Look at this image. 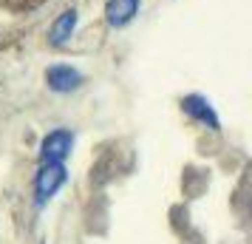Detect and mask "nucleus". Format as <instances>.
Returning <instances> with one entry per match:
<instances>
[{
  "label": "nucleus",
  "instance_id": "4",
  "mask_svg": "<svg viewBox=\"0 0 252 244\" xmlns=\"http://www.w3.org/2000/svg\"><path fill=\"white\" fill-rule=\"evenodd\" d=\"M182 111L193 122H198V125H204L210 131H221V119H218L216 108H213V103L207 100L204 94H187V97H182Z\"/></svg>",
  "mask_w": 252,
  "mask_h": 244
},
{
  "label": "nucleus",
  "instance_id": "1",
  "mask_svg": "<svg viewBox=\"0 0 252 244\" xmlns=\"http://www.w3.org/2000/svg\"><path fill=\"white\" fill-rule=\"evenodd\" d=\"M65 182H68L65 162H43L34 176V205L37 208H46L48 202L65 187Z\"/></svg>",
  "mask_w": 252,
  "mask_h": 244
},
{
  "label": "nucleus",
  "instance_id": "6",
  "mask_svg": "<svg viewBox=\"0 0 252 244\" xmlns=\"http://www.w3.org/2000/svg\"><path fill=\"white\" fill-rule=\"evenodd\" d=\"M77 23H80V14H77V9H65L63 14H57V20H54V23H51V29H48V43H51L54 48H63L71 40V35H74Z\"/></svg>",
  "mask_w": 252,
  "mask_h": 244
},
{
  "label": "nucleus",
  "instance_id": "2",
  "mask_svg": "<svg viewBox=\"0 0 252 244\" xmlns=\"http://www.w3.org/2000/svg\"><path fill=\"white\" fill-rule=\"evenodd\" d=\"M74 151V131L71 128H54L48 131L40 142V165L43 162H65Z\"/></svg>",
  "mask_w": 252,
  "mask_h": 244
},
{
  "label": "nucleus",
  "instance_id": "5",
  "mask_svg": "<svg viewBox=\"0 0 252 244\" xmlns=\"http://www.w3.org/2000/svg\"><path fill=\"white\" fill-rule=\"evenodd\" d=\"M142 0H108L105 3V20L111 29H125L127 23L136 20Z\"/></svg>",
  "mask_w": 252,
  "mask_h": 244
},
{
  "label": "nucleus",
  "instance_id": "3",
  "mask_svg": "<svg viewBox=\"0 0 252 244\" xmlns=\"http://www.w3.org/2000/svg\"><path fill=\"white\" fill-rule=\"evenodd\" d=\"M82 82H85V74L80 69L68 66V63H54V66L46 69V85L54 94H71L82 88Z\"/></svg>",
  "mask_w": 252,
  "mask_h": 244
}]
</instances>
